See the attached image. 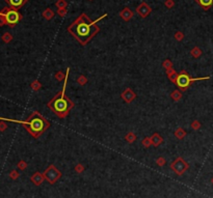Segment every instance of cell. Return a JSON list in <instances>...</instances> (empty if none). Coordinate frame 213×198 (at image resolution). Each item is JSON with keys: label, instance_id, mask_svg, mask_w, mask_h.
I'll list each match as a JSON object with an SVG mask.
<instances>
[{"label": "cell", "instance_id": "obj_10", "mask_svg": "<svg viewBox=\"0 0 213 198\" xmlns=\"http://www.w3.org/2000/svg\"><path fill=\"white\" fill-rule=\"evenodd\" d=\"M120 16H121V18L124 20V21H129V20H130L132 17H133V13L130 11V8L126 7L120 13Z\"/></svg>", "mask_w": 213, "mask_h": 198}, {"label": "cell", "instance_id": "obj_8", "mask_svg": "<svg viewBox=\"0 0 213 198\" xmlns=\"http://www.w3.org/2000/svg\"><path fill=\"white\" fill-rule=\"evenodd\" d=\"M136 11H137V14L140 15V17H142V18H146V17H147L148 15H149L151 11H152V9H151V7L148 5L147 3L144 2L136 8Z\"/></svg>", "mask_w": 213, "mask_h": 198}, {"label": "cell", "instance_id": "obj_5", "mask_svg": "<svg viewBox=\"0 0 213 198\" xmlns=\"http://www.w3.org/2000/svg\"><path fill=\"white\" fill-rule=\"evenodd\" d=\"M195 80H197V79H191L186 72H182L176 78V84H177V86L179 88H181V89L183 90L186 89L191 84V82L195 81Z\"/></svg>", "mask_w": 213, "mask_h": 198}, {"label": "cell", "instance_id": "obj_1", "mask_svg": "<svg viewBox=\"0 0 213 198\" xmlns=\"http://www.w3.org/2000/svg\"><path fill=\"white\" fill-rule=\"evenodd\" d=\"M68 31L82 46H85L100 31V28L86 15L81 14L69 26Z\"/></svg>", "mask_w": 213, "mask_h": 198}, {"label": "cell", "instance_id": "obj_13", "mask_svg": "<svg viewBox=\"0 0 213 198\" xmlns=\"http://www.w3.org/2000/svg\"><path fill=\"white\" fill-rule=\"evenodd\" d=\"M43 16L45 17V19L47 20H51L52 18H53V16H54V13L51 11V9H49V8H47L46 11L43 13Z\"/></svg>", "mask_w": 213, "mask_h": 198}, {"label": "cell", "instance_id": "obj_12", "mask_svg": "<svg viewBox=\"0 0 213 198\" xmlns=\"http://www.w3.org/2000/svg\"><path fill=\"white\" fill-rule=\"evenodd\" d=\"M204 9H209L213 5V0H195Z\"/></svg>", "mask_w": 213, "mask_h": 198}, {"label": "cell", "instance_id": "obj_17", "mask_svg": "<svg viewBox=\"0 0 213 198\" xmlns=\"http://www.w3.org/2000/svg\"><path fill=\"white\" fill-rule=\"evenodd\" d=\"M6 24V21H5V18L3 15L0 14V26H3V25Z\"/></svg>", "mask_w": 213, "mask_h": 198}, {"label": "cell", "instance_id": "obj_15", "mask_svg": "<svg viewBox=\"0 0 213 198\" xmlns=\"http://www.w3.org/2000/svg\"><path fill=\"white\" fill-rule=\"evenodd\" d=\"M56 6H57L59 9H63V8H66L67 6V2L65 0H58L56 2Z\"/></svg>", "mask_w": 213, "mask_h": 198}, {"label": "cell", "instance_id": "obj_22", "mask_svg": "<svg viewBox=\"0 0 213 198\" xmlns=\"http://www.w3.org/2000/svg\"><path fill=\"white\" fill-rule=\"evenodd\" d=\"M176 38H178V40H181V38H183V34L181 32H177V34H176Z\"/></svg>", "mask_w": 213, "mask_h": 198}, {"label": "cell", "instance_id": "obj_16", "mask_svg": "<svg viewBox=\"0 0 213 198\" xmlns=\"http://www.w3.org/2000/svg\"><path fill=\"white\" fill-rule=\"evenodd\" d=\"M9 177H11V179H16L17 177H19V173H18V172H17L16 170H14V171H11V174H9Z\"/></svg>", "mask_w": 213, "mask_h": 198}, {"label": "cell", "instance_id": "obj_4", "mask_svg": "<svg viewBox=\"0 0 213 198\" xmlns=\"http://www.w3.org/2000/svg\"><path fill=\"white\" fill-rule=\"evenodd\" d=\"M0 14L4 16L6 24L9 27H14L15 25L18 24L20 20L22 19V16H21V14H20L19 11L11 7H4L3 9L0 11Z\"/></svg>", "mask_w": 213, "mask_h": 198}, {"label": "cell", "instance_id": "obj_19", "mask_svg": "<svg viewBox=\"0 0 213 198\" xmlns=\"http://www.w3.org/2000/svg\"><path fill=\"white\" fill-rule=\"evenodd\" d=\"M18 167H19L20 169H25L26 168V163L23 162V161H21V162L18 164Z\"/></svg>", "mask_w": 213, "mask_h": 198}, {"label": "cell", "instance_id": "obj_6", "mask_svg": "<svg viewBox=\"0 0 213 198\" xmlns=\"http://www.w3.org/2000/svg\"><path fill=\"white\" fill-rule=\"evenodd\" d=\"M60 172L55 168L54 166L51 165L48 169H46V171L44 172L45 179L50 183V184H54L56 181L60 177Z\"/></svg>", "mask_w": 213, "mask_h": 198}, {"label": "cell", "instance_id": "obj_23", "mask_svg": "<svg viewBox=\"0 0 213 198\" xmlns=\"http://www.w3.org/2000/svg\"><path fill=\"white\" fill-rule=\"evenodd\" d=\"M212 183H213V179H212Z\"/></svg>", "mask_w": 213, "mask_h": 198}, {"label": "cell", "instance_id": "obj_3", "mask_svg": "<svg viewBox=\"0 0 213 198\" xmlns=\"http://www.w3.org/2000/svg\"><path fill=\"white\" fill-rule=\"evenodd\" d=\"M22 125L28 131V133L34 138L41 136L50 127L49 122L36 111L30 114L27 119L22 122Z\"/></svg>", "mask_w": 213, "mask_h": 198}, {"label": "cell", "instance_id": "obj_14", "mask_svg": "<svg viewBox=\"0 0 213 198\" xmlns=\"http://www.w3.org/2000/svg\"><path fill=\"white\" fill-rule=\"evenodd\" d=\"M1 40H2V41L4 42V43L7 44V43H9V42H11V40H13V36H11V34L9 32H5V33H4V34L2 36Z\"/></svg>", "mask_w": 213, "mask_h": 198}, {"label": "cell", "instance_id": "obj_11", "mask_svg": "<svg viewBox=\"0 0 213 198\" xmlns=\"http://www.w3.org/2000/svg\"><path fill=\"white\" fill-rule=\"evenodd\" d=\"M43 179H44V177H43V175H42L40 172H36V173H34L32 177H31V181H32L33 184L36 185V186L41 185L42 183H43Z\"/></svg>", "mask_w": 213, "mask_h": 198}, {"label": "cell", "instance_id": "obj_7", "mask_svg": "<svg viewBox=\"0 0 213 198\" xmlns=\"http://www.w3.org/2000/svg\"><path fill=\"white\" fill-rule=\"evenodd\" d=\"M172 168L174 169L178 174H181V173H183L184 171H185V169L187 168V164H185L181 159H178L175 163H173L172 164Z\"/></svg>", "mask_w": 213, "mask_h": 198}, {"label": "cell", "instance_id": "obj_18", "mask_svg": "<svg viewBox=\"0 0 213 198\" xmlns=\"http://www.w3.org/2000/svg\"><path fill=\"white\" fill-rule=\"evenodd\" d=\"M6 128H7V125H6V123H4V122H0V131H1V132H3L4 130H6Z\"/></svg>", "mask_w": 213, "mask_h": 198}, {"label": "cell", "instance_id": "obj_20", "mask_svg": "<svg viewBox=\"0 0 213 198\" xmlns=\"http://www.w3.org/2000/svg\"><path fill=\"white\" fill-rule=\"evenodd\" d=\"M165 5H166L167 7H172V6L174 5V1H173V0H167L166 2H165Z\"/></svg>", "mask_w": 213, "mask_h": 198}, {"label": "cell", "instance_id": "obj_9", "mask_svg": "<svg viewBox=\"0 0 213 198\" xmlns=\"http://www.w3.org/2000/svg\"><path fill=\"white\" fill-rule=\"evenodd\" d=\"M27 0H5V2L7 3L9 7L15 8V9H19L21 6L24 5V3L26 2Z\"/></svg>", "mask_w": 213, "mask_h": 198}, {"label": "cell", "instance_id": "obj_21", "mask_svg": "<svg viewBox=\"0 0 213 198\" xmlns=\"http://www.w3.org/2000/svg\"><path fill=\"white\" fill-rule=\"evenodd\" d=\"M58 13H59V15H60V16H63V15H65V14H66V13H67V9H66V8H63V9H59V11H58Z\"/></svg>", "mask_w": 213, "mask_h": 198}, {"label": "cell", "instance_id": "obj_2", "mask_svg": "<svg viewBox=\"0 0 213 198\" xmlns=\"http://www.w3.org/2000/svg\"><path fill=\"white\" fill-rule=\"evenodd\" d=\"M66 86H67V82L63 84L61 91H60L59 93H57V95H55L54 98L52 99L49 103H48V107H49L58 117H60V118L66 117L69 114V112H70V110L74 107V104L72 103V101L65 95Z\"/></svg>", "mask_w": 213, "mask_h": 198}]
</instances>
